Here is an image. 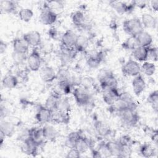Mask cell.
Here are the masks:
<instances>
[{
  "instance_id": "obj_44",
  "label": "cell",
  "mask_w": 158,
  "mask_h": 158,
  "mask_svg": "<svg viewBox=\"0 0 158 158\" xmlns=\"http://www.w3.org/2000/svg\"><path fill=\"white\" fill-rule=\"evenodd\" d=\"M80 86L89 90V88H91L94 84V80L92 78L85 77L80 79Z\"/></svg>"
},
{
  "instance_id": "obj_7",
  "label": "cell",
  "mask_w": 158,
  "mask_h": 158,
  "mask_svg": "<svg viewBox=\"0 0 158 158\" xmlns=\"http://www.w3.org/2000/svg\"><path fill=\"white\" fill-rule=\"evenodd\" d=\"M122 72L125 76L135 77L140 74L141 66L136 60L129 59L122 66Z\"/></svg>"
},
{
  "instance_id": "obj_12",
  "label": "cell",
  "mask_w": 158,
  "mask_h": 158,
  "mask_svg": "<svg viewBox=\"0 0 158 158\" xmlns=\"http://www.w3.org/2000/svg\"><path fill=\"white\" fill-rule=\"evenodd\" d=\"M28 44L30 46L37 47L41 44V34L36 30H33L25 33L22 37Z\"/></svg>"
},
{
  "instance_id": "obj_15",
  "label": "cell",
  "mask_w": 158,
  "mask_h": 158,
  "mask_svg": "<svg viewBox=\"0 0 158 158\" xmlns=\"http://www.w3.org/2000/svg\"><path fill=\"white\" fill-rule=\"evenodd\" d=\"M132 88L136 96H139L146 88V82L141 75H138L134 77L131 81Z\"/></svg>"
},
{
  "instance_id": "obj_36",
  "label": "cell",
  "mask_w": 158,
  "mask_h": 158,
  "mask_svg": "<svg viewBox=\"0 0 158 158\" xmlns=\"http://www.w3.org/2000/svg\"><path fill=\"white\" fill-rule=\"evenodd\" d=\"M112 156L118 157L121 150V143L118 140L110 141L106 143Z\"/></svg>"
},
{
  "instance_id": "obj_47",
  "label": "cell",
  "mask_w": 158,
  "mask_h": 158,
  "mask_svg": "<svg viewBox=\"0 0 158 158\" xmlns=\"http://www.w3.org/2000/svg\"><path fill=\"white\" fill-rule=\"evenodd\" d=\"M81 153L76 149V148H72L69 149V151L68 152L66 157L69 158H76L80 157Z\"/></svg>"
},
{
  "instance_id": "obj_10",
  "label": "cell",
  "mask_w": 158,
  "mask_h": 158,
  "mask_svg": "<svg viewBox=\"0 0 158 158\" xmlns=\"http://www.w3.org/2000/svg\"><path fill=\"white\" fill-rule=\"evenodd\" d=\"M112 8L119 14H123L132 11L136 6V1L127 4L122 1H111L110 2Z\"/></svg>"
},
{
  "instance_id": "obj_11",
  "label": "cell",
  "mask_w": 158,
  "mask_h": 158,
  "mask_svg": "<svg viewBox=\"0 0 158 158\" xmlns=\"http://www.w3.org/2000/svg\"><path fill=\"white\" fill-rule=\"evenodd\" d=\"M40 147L35 142H34L30 138L22 141L21 145L22 151L29 156H35L37 154L38 149Z\"/></svg>"
},
{
  "instance_id": "obj_48",
  "label": "cell",
  "mask_w": 158,
  "mask_h": 158,
  "mask_svg": "<svg viewBox=\"0 0 158 158\" xmlns=\"http://www.w3.org/2000/svg\"><path fill=\"white\" fill-rule=\"evenodd\" d=\"M151 6L154 11H157L158 10V0H154L151 1Z\"/></svg>"
},
{
  "instance_id": "obj_20",
  "label": "cell",
  "mask_w": 158,
  "mask_h": 158,
  "mask_svg": "<svg viewBox=\"0 0 158 158\" xmlns=\"http://www.w3.org/2000/svg\"><path fill=\"white\" fill-rule=\"evenodd\" d=\"M15 131V125L10 122L1 119L0 123L1 134L5 137L12 136Z\"/></svg>"
},
{
  "instance_id": "obj_32",
  "label": "cell",
  "mask_w": 158,
  "mask_h": 158,
  "mask_svg": "<svg viewBox=\"0 0 158 158\" xmlns=\"http://www.w3.org/2000/svg\"><path fill=\"white\" fill-rule=\"evenodd\" d=\"M19 83V79L17 77L9 74L6 75L2 80V86L7 89H13L15 88Z\"/></svg>"
},
{
  "instance_id": "obj_26",
  "label": "cell",
  "mask_w": 158,
  "mask_h": 158,
  "mask_svg": "<svg viewBox=\"0 0 158 158\" xmlns=\"http://www.w3.org/2000/svg\"><path fill=\"white\" fill-rule=\"evenodd\" d=\"M43 130L45 140L49 141H55L59 136L58 131L52 125H45L43 127Z\"/></svg>"
},
{
  "instance_id": "obj_40",
  "label": "cell",
  "mask_w": 158,
  "mask_h": 158,
  "mask_svg": "<svg viewBox=\"0 0 158 158\" xmlns=\"http://www.w3.org/2000/svg\"><path fill=\"white\" fill-rule=\"evenodd\" d=\"M148 102L150 104L153 110L157 112L158 110V91L154 90L151 92L147 98Z\"/></svg>"
},
{
  "instance_id": "obj_2",
  "label": "cell",
  "mask_w": 158,
  "mask_h": 158,
  "mask_svg": "<svg viewBox=\"0 0 158 158\" xmlns=\"http://www.w3.org/2000/svg\"><path fill=\"white\" fill-rule=\"evenodd\" d=\"M123 29L130 36H136L144 30L141 20L136 17L125 20L123 22Z\"/></svg>"
},
{
  "instance_id": "obj_1",
  "label": "cell",
  "mask_w": 158,
  "mask_h": 158,
  "mask_svg": "<svg viewBox=\"0 0 158 158\" xmlns=\"http://www.w3.org/2000/svg\"><path fill=\"white\" fill-rule=\"evenodd\" d=\"M110 106L112 108L113 110L117 113L126 109L131 108L136 109L137 107V105L135 101L130 94L126 93H120L118 98Z\"/></svg>"
},
{
  "instance_id": "obj_3",
  "label": "cell",
  "mask_w": 158,
  "mask_h": 158,
  "mask_svg": "<svg viewBox=\"0 0 158 158\" xmlns=\"http://www.w3.org/2000/svg\"><path fill=\"white\" fill-rule=\"evenodd\" d=\"M118 115L123 124L127 127H134L139 122V117L134 109H126L117 112Z\"/></svg>"
},
{
  "instance_id": "obj_14",
  "label": "cell",
  "mask_w": 158,
  "mask_h": 158,
  "mask_svg": "<svg viewBox=\"0 0 158 158\" xmlns=\"http://www.w3.org/2000/svg\"><path fill=\"white\" fill-rule=\"evenodd\" d=\"M120 93L117 88L102 89V99L104 102L109 106H112L118 98Z\"/></svg>"
},
{
  "instance_id": "obj_34",
  "label": "cell",
  "mask_w": 158,
  "mask_h": 158,
  "mask_svg": "<svg viewBox=\"0 0 158 158\" xmlns=\"http://www.w3.org/2000/svg\"><path fill=\"white\" fill-rule=\"evenodd\" d=\"M102 54L101 52L91 54L88 57L86 60V64L89 67L96 69L100 65L101 63L102 62Z\"/></svg>"
},
{
  "instance_id": "obj_19",
  "label": "cell",
  "mask_w": 158,
  "mask_h": 158,
  "mask_svg": "<svg viewBox=\"0 0 158 158\" xmlns=\"http://www.w3.org/2000/svg\"><path fill=\"white\" fill-rule=\"evenodd\" d=\"M29 138L40 146L45 140L43 127H34L29 130Z\"/></svg>"
},
{
  "instance_id": "obj_45",
  "label": "cell",
  "mask_w": 158,
  "mask_h": 158,
  "mask_svg": "<svg viewBox=\"0 0 158 158\" xmlns=\"http://www.w3.org/2000/svg\"><path fill=\"white\" fill-rule=\"evenodd\" d=\"M99 152L101 153L102 157H111V153L107 146L106 143L105 142H102L99 144V148L98 149Z\"/></svg>"
},
{
  "instance_id": "obj_28",
  "label": "cell",
  "mask_w": 158,
  "mask_h": 158,
  "mask_svg": "<svg viewBox=\"0 0 158 158\" xmlns=\"http://www.w3.org/2000/svg\"><path fill=\"white\" fill-rule=\"evenodd\" d=\"M83 135L80 131H73L68 135L65 141V146L69 149L75 148V146L80 139V138Z\"/></svg>"
},
{
  "instance_id": "obj_50",
  "label": "cell",
  "mask_w": 158,
  "mask_h": 158,
  "mask_svg": "<svg viewBox=\"0 0 158 158\" xmlns=\"http://www.w3.org/2000/svg\"><path fill=\"white\" fill-rule=\"evenodd\" d=\"M91 154H92V157H96V158L102 157L101 153L99 152V151L98 149L97 150L93 149L91 151Z\"/></svg>"
},
{
  "instance_id": "obj_8",
  "label": "cell",
  "mask_w": 158,
  "mask_h": 158,
  "mask_svg": "<svg viewBox=\"0 0 158 158\" xmlns=\"http://www.w3.org/2000/svg\"><path fill=\"white\" fill-rule=\"evenodd\" d=\"M27 62L30 70L33 72L39 70L41 67V59L40 53L36 49H33L31 54L28 56Z\"/></svg>"
},
{
  "instance_id": "obj_37",
  "label": "cell",
  "mask_w": 158,
  "mask_h": 158,
  "mask_svg": "<svg viewBox=\"0 0 158 158\" xmlns=\"http://www.w3.org/2000/svg\"><path fill=\"white\" fill-rule=\"evenodd\" d=\"M156 65L154 63L145 61L141 66V72L148 77L153 75L156 72Z\"/></svg>"
},
{
  "instance_id": "obj_31",
  "label": "cell",
  "mask_w": 158,
  "mask_h": 158,
  "mask_svg": "<svg viewBox=\"0 0 158 158\" xmlns=\"http://www.w3.org/2000/svg\"><path fill=\"white\" fill-rule=\"evenodd\" d=\"M73 24L78 28L83 27L86 25V17L83 12L77 10L73 12L71 17Z\"/></svg>"
},
{
  "instance_id": "obj_6",
  "label": "cell",
  "mask_w": 158,
  "mask_h": 158,
  "mask_svg": "<svg viewBox=\"0 0 158 158\" xmlns=\"http://www.w3.org/2000/svg\"><path fill=\"white\" fill-rule=\"evenodd\" d=\"M73 95L77 103L80 106L88 105L91 99L89 90L81 86L77 87L73 89Z\"/></svg>"
},
{
  "instance_id": "obj_51",
  "label": "cell",
  "mask_w": 158,
  "mask_h": 158,
  "mask_svg": "<svg viewBox=\"0 0 158 158\" xmlns=\"http://www.w3.org/2000/svg\"><path fill=\"white\" fill-rule=\"evenodd\" d=\"M57 30L54 28L50 29L49 31V35H50L52 38H55L57 36Z\"/></svg>"
},
{
  "instance_id": "obj_41",
  "label": "cell",
  "mask_w": 158,
  "mask_h": 158,
  "mask_svg": "<svg viewBox=\"0 0 158 158\" xmlns=\"http://www.w3.org/2000/svg\"><path fill=\"white\" fill-rule=\"evenodd\" d=\"M122 46L126 50L133 51L135 48L138 46L135 36H130L122 43Z\"/></svg>"
},
{
  "instance_id": "obj_33",
  "label": "cell",
  "mask_w": 158,
  "mask_h": 158,
  "mask_svg": "<svg viewBox=\"0 0 158 158\" xmlns=\"http://www.w3.org/2000/svg\"><path fill=\"white\" fill-rule=\"evenodd\" d=\"M17 2L11 0H2L0 2V9L1 12L12 13L16 10Z\"/></svg>"
},
{
  "instance_id": "obj_39",
  "label": "cell",
  "mask_w": 158,
  "mask_h": 158,
  "mask_svg": "<svg viewBox=\"0 0 158 158\" xmlns=\"http://www.w3.org/2000/svg\"><path fill=\"white\" fill-rule=\"evenodd\" d=\"M18 15L19 19L22 21L25 22H28L29 21H30L33 16V12L31 9L22 8L19 10Z\"/></svg>"
},
{
  "instance_id": "obj_16",
  "label": "cell",
  "mask_w": 158,
  "mask_h": 158,
  "mask_svg": "<svg viewBox=\"0 0 158 158\" xmlns=\"http://www.w3.org/2000/svg\"><path fill=\"white\" fill-rule=\"evenodd\" d=\"M52 111L44 106H40L36 114V119L40 123H47L51 121Z\"/></svg>"
},
{
  "instance_id": "obj_27",
  "label": "cell",
  "mask_w": 158,
  "mask_h": 158,
  "mask_svg": "<svg viewBox=\"0 0 158 158\" xmlns=\"http://www.w3.org/2000/svg\"><path fill=\"white\" fill-rule=\"evenodd\" d=\"M143 27L147 28H155L157 27V19L155 17L148 13H144L141 19Z\"/></svg>"
},
{
  "instance_id": "obj_38",
  "label": "cell",
  "mask_w": 158,
  "mask_h": 158,
  "mask_svg": "<svg viewBox=\"0 0 158 158\" xmlns=\"http://www.w3.org/2000/svg\"><path fill=\"white\" fill-rule=\"evenodd\" d=\"M70 108L71 107L69 99L67 98H62L61 96L59 99L56 109L62 112L69 113Z\"/></svg>"
},
{
  "instance_id": "obj_29",
  "label": "cell",
  "mask_w": 158,
  "mask_h": 158,
  "mask_svg": "<svg viewBox=\"0 0 158 158\" xmlns=\"http://www.w3.org/2000/svg\"><path fill=\"white\" fill-rule=\"evenodd\" d=\"M88 46L89 40L86 36L82 35H77L74 46V48L77 51V52L85 51Z\"/></svg>"
},
{
  "instance_id": "obj_23",
  "label": "cell",
  "mask_w": 158,
  "mask_h": 158,
  "mask_svg": "<svg viewBox=\"0 0 158 158\" xmlns=\"http://www.w3.org/2000/svg\"><path fill=\"white\" fill-rule=\"evenodd\" d=\"M93 142L89 138L82 135L78 139L75 148L81 154L86 152L88 150L92 148Z\"/></svg>"
},
{
  "instance_id": "obj_42",
  "label": "cell",
  "mask_w": 158,
  "mask_h": 158,
  "mask_svg": "<svg viewBox=\"0 0 158 158\" xmlns=\"http://www.w3.org/2000/svg\"><path fill=\"white\" fill-rule=\"evenodd\" d=\"M72 85L67 81H58V88L60 91L65 94H69L71 92Z\"/></svg>"
},
{
  "instance_id": "obj_5",
  "label": "cell",
  "mask_w": 158,
  "mask_h": 158,
  "mask_svg": "<svg viewBox=\"0 0 158 158\" xmlns=\"http://www.w3.org/2000/svg\"><path fill=\"white\" fill-rule=\"evenodd\" d=\"M40 19L44 25H52L57 20V15L56 12L49 7L48 3L44 4L41 8Z\"/></svg>"
},
{
  "instance_id": "obj_24",
  "label": "cell",
  "mask_w": 158,
  "mask_h": 158,
  "mask_svg": "<svg viewBox=\"0 0 158 158\" xmlns=\"http://www.w3.org/2000/svg\"><path fill=\"white\" fill-rule=\"evenodd\" d=\"M12 46H13L14 52H19V53H25V54H27L30 47L28 44L23 38H15L13 41Z\"/></svg>"
},
{
  "instance_id": "obj_22",
  "label": "cell",
  "mask_w": 158,
  "mask_h": 158,
  "mask_svg": "<svg viewBox=\"0 0 158 158\" xmlns=\"http://www.w3.org/2000/svg\"><path fill=\"white\" fill-rule=\"evenodd\" d=\"M138 45L143 47H149L152 44L153 39L150 33L147 31H142L135 36Z\"/></svg>"
},
{
  "instance_id": "obj_21",
  "label": "cell",
  "mask_w": 158,
  "mask_h": 158,
  "mask_svg": "<svg viewBox=\"0 0 158 158\" xmlns=\"http://www.w3.org/2000/svg\"><path fill=\"white\" fill-rule=\"evenodd\" d=\"M148 48L143 46H137L132 51V54L136 61L145 62L148 59Z\"/></svg>"
},
{
  "instance_id": "obj_30",
  "label": "cell",
  "mask_w": 158,
  "mask_h": 158,
  "mask_svg": "<svg viewBox=\"0 0 158 158\" xmlns=\"http://www.w3.org/2000/svg\"><path fill=\"white\" fill-rule=\"evenodd\" d=\"M139 153L142 157L146 158L154 157L157 154L156 149L148 143H144L141 145L139 148Z\"/></svg>"
},
{
  "instance_id": "obj_35",
  "label": "cell",
  "mask_w": 158,
  "mask_h": 158,
  "mask_svg": "<svg viewBox=\"0 0 158 158\" xmlns=\"http://www.w3.org/2000/svg\"><path fill=\"white\" fill-rule=\"evenodd\" d=\"M94 127H95L96 133L99 136H106L109 135L110 133V129L109 127L102 122H101V121L96 122L95 123Z\"/></svg>"
},
{
  "instance_id": "obj_49",
  "label": "cell",
  "mask_w": 158,
  "mask_h": 158,
  "mask_svg": "<svg viewBox=\"0 0 158 158\" xmlns=\"http://www.w3.org/2000/svg\"><path fill=\"white\" fill-rule=\"evenodd\" d=\"M7 49V44L4 42L2 40H1L0 42V52L1 54H2L5 52V51Z\"/></svg>"
},
{
  "instance_id": "obj_4",
  "label": "cell",
  "mask_w": 158,
  "mask_h": 158,
  "mask_svg": "<svg viewBox=\"0 0 158 158\" xmlns=\"http://www.w3.org/2000/svg\"><path fill=\"white\" fill-rule=\"evenodd\" d=\"M99 80L102 89H114L118 87V81L114 74L110 71H102L99 76Z\"/></svg>"
},
{
  "instance_id": "obj_17",
  "label": "cell",
  "mask_w": 158,
  "mask_h": 158,
  "mask_svg": "<svg viewBox=\"0 0 158 158\" xmlns=\"http://www.w3.org/2000/svg\"><path fill=\"white\" fill-rule=\"evenodd\" d=\"M77 51L75 48L69 49L60 47V52L59 54V58L61 63L63 65H66L71 62L75 57Z\"/></svg>"
},
{
  "instance_id": "obj_46",
  "label": "cell",
  "mask_w": 158,
  "mask_h": 158,
  "mask_svg": "<svg viewBox=\"0 0 158 158\" xmlns=\"http://www.w3.org/2000/svg\"><path fill=\"white\" fill-rule=\"evenodd\" d=\"M148 58L155 62L157 60L158 51L157 47L153 46L148 48Z\"/></svg>"
},
{
  "instance_id": "obj_13",
  "label": "cell",
  "mask_w": 158,
  "mask_h": 158,
  "mask_svg": "<svg viewBox=\"0 0 158 158\" xmlns=\"http://www.w3.org/2000/svg\"><path fill=\"white\" fill-rule=\"evenodd\" d=\"M40 75L41 80L45 83H51L57 79V73L52 67L48 65L41 69Z\"/></svg>"
},
{
  "instance_id": "obj_9",
  "label": "cell",
  "mask_w": 158,
  "mask_h": 158,
  "mask_svg": "<svg viewBox=\"0 0 158 158\" xmlns=\"http://www.w3.org/2000/svg\"><path fill=\"white\" fill-rule=\"evenodd\" d=\"M77 35L72 30L65 31L61 36V46L60 47L72 49L74 48L75 43Z\"/></svg>"
},
{
  "instance_id": "obj_25",
  "label": "cell",
  "mask_w": 158,
  "mask_h": 158,
  "mask_svg": "<svg viewBox=\"0 0 158 158\" xmlns=\"http://www.w3.org/2000/svg\"><path fill=\"white\" fill-rule=\"evenodd\" d=\"M60 97L61 95L58 92L54 91L47 98L44 103V106L51 111L54 110L57 108V102Z\"/></svg>"
},
{
  "instance_id": "obj_18",
  "label": "cell",
  "mask_w": 158,
  "mask_h": 158,
  "mask_svg": "<svg viewBox=\"0 0 158 158\" xmlns=\"http://www.w3.org/2000/svg\"><path fill=\"white\" fill-rule=\"evenodd\" d=\"M70 120L69 114L55 109L52 111L51 121L59 124H67Z\"/></svg>"
},
{
  "instance_id": "obj_43",
  "label": "cell",
  "mask_w": 158,
  "mask_h": 158,
  "mask_svg": "<svg viewBox=\"0 0 158 158\" xmlns=\"http://www.w3.org/2000/svg\"><path fill=\"white\" fill-rule=\"evenodd\" d=\"M12 57L14 62L15 64L20 65V64H23L25 61L27 60L28 56H27V54H25V53H19V52H13Z\"/></svg>"
}]
</instances>
